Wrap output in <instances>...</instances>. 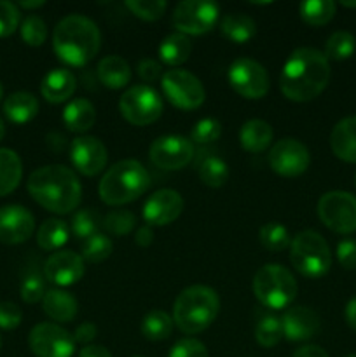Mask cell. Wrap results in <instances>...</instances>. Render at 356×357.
I'll use <instances>...</instances> for the list:
<instances>
[{
	"label": "cell",
	"mask_w": 356,
	"mask_h": 357,
	"mask_svg": "<svg viewBox=\"0 0 356 357\" xmlns=\"http://www.w3.org/2000/svg\"><path fill=\"white\" fill-rule=\"evenodd\" d=\"M330 82L327 56L313 47H299L283 65L279 87L288 100L304 103L320 96Z\"/></svg>",
	"instance_id": "6da1fadb"
},
{
	"label": "cell",
	"mask_w": 356,
	"mask_h": 357,
	"mask_svg": "<svg viewBox=\"0 0 356 357\" xmlns=\"http://www.w3.org/2000/svg\"><path fill=\"white\" fill-rule=\"evenodd\" d=\"M27 187L37 204L58 215H66L77 209L82 199L79 178L72 169L59 164L35 169L28 178Z\"/></svg>",
	"instance_id": "7a4b0ae2"
},
{
	"label": "cell",
	"mask_w": 356,
	"mask_h": 357,
	"mask_svg": "<svg viewBox=\"0 0 356 357\" xmlns=\"http://www.w3.org/2000/svg\"><path fill=\"white\" fill-rule=\"evenodd\" d=\"M101 33L98 24L82 14L65 16L54 28L52 47L56 56L70 66H84L98 54Z\"/></svg>",
	"instance_id": "3957f363"
},
{
	"label": "cell",
	"mask_w": 356,
	"mask_h": 357,
	"mask_svg": "<svg viewBox=\"0 0 356 357\" xmlns=\"http://www.w3.org/2000/svg\"><path fill=\"white\" fill-rule=\"evenodd\" d=\"M220 312V298L209 286L185 288L173 305V323L185 335H195L213 324Z\"/></svg>",
	"instance_id": "277c9868"
},
{
	"label": "cell",
	"mask_w": 356,
	"mask_h": 357,
	"mask_svg": "<svg viewBox=\"0 0 356 357\" xmlns=\"http://www.w3.org/2000/svg\"><path fill=\"white\" fill-rule=\"evenodd\" d=\"M150 187V176L138 160L126 159L108 167L98 185V192L105 204L122 206L136 201Z\"/></svg>",
	"instance_id": "5b68a950"
},
{
	"label": "cell",
	"mask_w": 356,
	"mask_h": 357,
	"mask_svg": "<svg viewBox=\"0 0 356 357\" xmlns=\"http://www.w3.org/2000/svg\"><path fill=\"white\" fill-rule=\"evenodd\" d=\"M290 261L300 275L307 279H320L330 271L332 253L323 236L314 230H304L292 237Z\"/></svg>",
	"instance_id": "8992f818"
},
{
	"label": "cell",
	"mask_w": 356,
	"mask_h": 357,
	"mask_svg": "<svg viewBox=\"0 0 356 357\" xmlns=\"http://www.w3.org/2000/svg\"><path fill=\"white\" fill-rule=\"evenodd\" d=\"M295 278L286 267L267 264L257 271L253 278V293L262 305L269 309H285L297 296Z\"/></svg>",
	"instance_id": "52a82bcc"
},
{
	"label": "cell",
	"mask_w": 356,
	"mask_h": 357,
	"mask_svg": "<svg viewBox=\"0 0 356 357\" xmlns=\"http://www.w3.org/2000/svg\"><path fill=\"white\" fill-rule=\"evenodd\" d=\"M121 115L133 126H149L163 114V98L154 87L138 84L126 91L119 100Z\"/></svg>",
	"instance_id": "ba28073f"
},
{
	"label": "cell",
	"mask_w": 356,
	"mask_h": 357,
	"mask_svg": "<svg viewBox=\"0 0 356 357\" xmlns=\"http://www.w3.org/2000/svg\"><path fill=\"white\" fill-rule=\"evenodd\" d=\"M318 216L327 229L337 234L356 230V197L349 192L334 190L318 201Z\"/></svg>",
	"instance_id": "9c48e42d"
},
{
	"label": "cell",
	"mask_w": 356,
	"mask_h": 357,
	"mask_svg": "<svg viewBox=\"0 0 356 357\" xmlns=\"http://www.w3.org/2000/svg\"><path fill=\"white\" fill-rule=\"evenodd\" d=\"M163 91L168 101L180 110H194L206 100V91L201 80L181 68L168 70L163 75Z\"/></svg>",
	"instance_id": "30bf717a"
},
{
	"label": "cell",
	"mask_w": 356,
	"mask_h": 357,
	"mask_svg": "<svg viewBox=\"0 0 356 357\" xmlns=\"http://www.w3.org/2000/svg\"><path fill=\"white\" fill-rule=\"evenodd\" d=\"M220 17V7L209 0H184L173 10V24L184 35H202Z\"/></svg>",
	"instance_id": "8fae6325"
},
{
	"label": "cell",
	"mask_w": 356,
	"mask_h": 357,
	"mask_svg": "<svg viewBox=\"0 0 356 357\" xmlns=\"http://www.w3.org/2000/svg\"><path fill=\"white\" fill-rule=\"evenodd\" d=\"M229 84L239 96L258 100L269 91L267 70L250 58H239L229 66Z\"/></svg>",
	"instance_id": "7c38bea8"
},
{
	"label": "cell",
	"mask_w": 356,
	"mask_h": 357,
	"mask_svg": "<svg viewBox=\"0 0 356 357\" xmlns=\"http://www.w3.org/2000/svg\"><path fill=\"white\" fill-rule=\"evenodd\" d=\"M28 344L37 357H72L75 351L72 335L52 323H40L31 328Z\"/></svg>",
	"instance_id": "4fadbf2b"
},
{
	"label": "cell",
	"mask_w": 356,
	"mask_h": 357,
	"mask_svg": "<svg viewBox=\"0 0 356 357\" xmlns=\"http://www.w3.org/2000/svg\"><path fill=\"white\" fill-rule=\"evenodd\" d=\"M150 162L166 171L181 169L194 157V145L180 135H168L154 139L149 149Z\"/></svg>",
	"instance_id": "5bb4252c"
},
{
	"label": "cell",
	"mask_w": 356,
	"mask_h": 357,
	"mask_svg": "<svg viewBox=\"0 0 356 357\" xmlns=\"http://www.w3.org/2000/svg\"><path fill=\"white\" fill-rule=\"evenodd\" d=\"M309 162V150L302 142L295 138L279 139L269 152L271 169L286 178H295L306 173Z\"/></svg>",
	"instance_id": "9a60e30c"
},
{
	"label": "cell",
	"mask_w": 356,
	"mask_h": 357,
	"mask_svg": "<svg viewBox=\"0 0 356 357\" xmlns=\"http://www.w3.org/2000/svg\"><path fill=\"white\" fill-rule=\"evenodd\" d=\"M70 159L80 174L96 176L107 166L108 152L103 143L94 136H80L72 142Z\"/></svg>",
	"instance_id": "2e32d148"
},
{
	"label": "cell",
	"mask_w": 356,
	"mask_h": 357,
	"mask_svg": "<svg viewBox=\"0 0 356 357\" xmlns=\"http://www.w3.org/2000/svg\"><path fill=\"white\" fill-rule=\"evenodd\" d=\"M184 211V199L177 190L163 188L147 199L143 206V218L154 227H163L173 223Z\"/></svg>",
	"instance_id": "e0dca14e"
},
{
	"label": "cell",
	"mask_w": 356,
	"mask_h": 357,
	"mask_svg": "<svg viewBox=\"0 0 356 357\" xmlns=\"http://www.w3.org/2000/svg\"><path fill=\"white\" fill-rule=\"evenodd\" d=\"M35 218L27 208L9 204L0 208V243L21 244L31 237Z\"/></svg>",
	"instance_id": "ac0fdd59"
},
{
	"label": "cell",
	"mask_w": 356,
	"mask_h": 357,
	"mask_svg": "<svg viewBox=\"0 0 356 357\" xmlns=\"http://www.w3.org/2000/svg\"><path fill=\"white\" fill-rule=\"evenodd\" d=\"M44 275L56 286H72L84 275V260L75 251H56L45 260Z\"/></svg>",
	"instance_id": "d6986e66"
},
{
	"label": "cell",
	"mask_w": 356,
	"mask_h": 357,
	"mask_svg": "<svg viewBox=\"0 0 356 357\" xmlns=\"http://www.w3.org/2000/svg\"><path fill=\"white\" fill-rule=\"evenodd\" d=\"M283 335L290 342H306L316 337L321 323L320 316L309 307H290L281 317Z\"/></svg>",
	"instance_id": "ffe728a7"
},
{
	"label": "cell",
	"mask_w": 356,
	"mask_h": 357,
	"mask_svg": "<svg viewBox=\"0 0 356 357\" xmlns=\"http://www.w3.org/2000/svg\"><path fill=\"white\" fill-rule=\"evenodd\" d=\"M77 89V79L70 70L54 68L42 79L40 93L49 103H63L70 100Z\"/></svg>",
	"instance_id": "44dd1931"
},
{
	"label": "cell",
	"mask_w": 356,
	"mask_h": 357,
	"mask_svg": "<svg viewBox=\"0 0 356 357\" xmlns=\"http://www.w3.org/2000/svg\"><path fill=\"white\" fill-rule=\"evenodd\" d=\"M330 146L335 157L356 164V117H346L335 124L330 135Z\"/></svg>",
	"instance_id": "7402d4cb"
},
{
	"label": "cell",
	"mask_w": 356,
	"mask_h": 357,
	"mask_svg": "<svg viewBox=\"0 0 356 357\" xmlns=\"http://www.w3.org/2000/svg\"><path fill=\"white\" fill-rule=\"evenodd\" d=\"M63 122L72 132H86L96 122V108L86 98H75L63 110Z\"/></svg>",
	"instance_id": "603a6c76"
},
{
	"label": "cell",
	"mask_w": 356,
	"mask_h": 357,
	"mask_svg": "<svg viewBox=\"0 0 356 357\" xmlns=\"http://www.w3.org/2000/svg\"><path fill=\"white\" fill-rule=\"evenodd\" d=\"M96 73L100 82L108 89H122L131 80V68H129L128 61L117 54L105 56L98 63Z\"/></svg>",
	"instance_id": "cb8c5ba5"
},
{
	"label": "cell",
	"mask_w": 356,
	"mask_h": 357,
	"mask_svg": "<svg viewBox=\"0 0 356 357\" xmlns=\"http://www.w3.org/2000/svg\"><path fill=\"white\" fill-rule=\"evenodd\" d=\"M42 307H44V312L58 323H70L75 319L77 310H79L77 300L63 289H49L42 300Z\"/></svg>",
	"instance_id": "d4e9b609"
},
{
	"label": "cell",
	"mask_w": 356,
	"mask_h": 357,
	"mask_svg": "<svg viewBox=\"0 0 356 357\" xmlns=\"http://www.w3.org/2000/svg\"><path fill=\"white\" fill-rule=\"evenodd\" d=\"M3 114L14 124H27L38 114V100L31 93L17 91L6 98Z\"/></svg>",
	"instance_id": "484cf974"
},
{
	"label": "cell",
	"mask_w": 356,
	"mask_h": 357,
	"mask_svg": "<svg viewBox=\"0 0 356 357\" xmlns=\"http://www.w3.org/2000/svg\"><path fill=\"white\" fill-rule=\"evenodd\" d=\"M272 128L269 122L262 121V119H251V121L244 122L243 128L239 131V142L246 152L258 153L264 152L272 142Z\"/></svg>",
	"instance_id": "4316f807"
},
{
	"label": "cell",
	"mask_w": 356,
	"mask_h": 357,
	"mask_svg": "<svg viewBox=\"0 0 356 357\" xmlns=\"http://www.w3.org/2000/svg\"><path fill=\"white\" fill-rule=\"evenodd\" d=\"M220 31L223 37L229 38L230 42L236 44H244L251 40L257 33V24L248 14L243 13H230L220 20Z\"/></svg>",
	"instance_id": "83f0119b"
},
{
	"label": "cell",
	"mask_w": 356,
	"mask_h": 357,
	"mask_svg": "<svg viewBox=\"0 0 356 357\" xmlns=\"http://www.w3.org/2000/svg\"><path fill=\"white\" fill-rule=\"evenodd\" d=\"M21 176L23 164L20 155L10 149H0V197L16 190Z\"/></svg>",
	"instance_id": "f1b7e54d"
},
{
	"label": "cell",
	"mask_w": 356,
	"mask_h": 357,
	"mask_svg": "<svg viewBox=\"0 0 356 357\" xmlns=\"http://www.w3.org/2000/svg\"><path fill=\"white\" fill-rule=\"evenodd\" d=\"M192 52V42L187 35L175 31L166 38H163L159 45V58L161 61L170 66H178L188 59Z\"/></svg>",
	"instance_id": "f546056e"
},
{
	"label": "cell",
	"mask_w": 356,
	"mask_h": 357,
	"mask_svg": "<svg viewBox=\"0 0 356 357\" xmlns=\"http://www.w3.org/2000/svg\"><path fill=\"white\" fill-rule=\"evenodd\" d=\"M68 241V227L61 220H45L37 232V244L44 251H56Z\"/></svg>",
	"instance_id": "4dcf8cb0"
},
{
	"label": "cell",
	"mask_w": 356,
	"mask_h": 357,
	"mask_svg": "<svg viewBox=\"0 0 356 357\" xmlns=\"http://www.w3.org/2000/svg\"><path fill=\"white\" fill-rule=\"evenodd\" d=\"M173 317L164 310H152L142 321V335L150 342L166 340L173 333Z\"/></svg>",
	"instance_id": "1f68e13d"
},
{
	"label": "cell",
	"mask_w": 356,
	"mask_h": 357,
	"mask_svg": "<svg viewBox=\"0 0 356 357\" xmlns=\"http://www.w3.org/2000/svg\"><path fill=\"white\" fill-rule=\"evenodd\" d=\"M299 13L307 24L323 26L335 16V2L332 0H306L299 6Z\"/></svg>",
	"instance_id": "d6a6232c"
},
{
	"label": "cell",
	"mask_w": 356,
	"mask_h": 357,
	"mask_svg": "<svg viewBox=\"0 0 356 357\" xmlns=\"http://www.w3.org/2000/svg\"><path fill=\"white\" fill-rule=\"evenodd\" d=\"M199 178L206 187L220 188L229 180V166L220 157H206L199 164Z\"/></svg>",
	"instance_id": "836d02e7"
},
{
	"label": "cell",
	"mask_w": 356,
	"mask_h": 357,
	"mask_svg": "<svg viewBox=\"0 0 356 357\" xmlns=\"http://www.w3.org/2000/svg\"><path fill=\"white\" fill-rule=\"evenodd\" d=\"M356 51V38L355 35L349 31H335L328 37L327 45H325V56L327 59H335V61H342L355 54Z\"/></svg>",
	"instance_id": "e575fe53"
},
{
	"label": "cell",
	"mask_w": 356,
	"mask_h": 357,
	"mask_svg": "<svg viewBox=\"0 0 356 357\" xmlns=\"http://www.w3.org/2000/svg\"><path fill=\"white\" fill-rule=\"evenodd\" d=\"M258 239L262 246L269 251H283L292 244L288 229L278 222H269L258 230Z\"/></svg>",
	"instance_id": "d590c367"
},
{
	"label": "cell",
	"mask_w": 356,
	"mask_h": 357,
	"mask_svg": "<svg viewBox=\"0 0 356 357\" xmlns=\"http://www.w3.org/2000/svg\"><path fill=\"white\" fill-rule=\"evenodd\" d=\"M283 335V324L281 317L276 316H264L258 319L257 328H255V338H257V344L262 345L265 349H271L274 345H278L281 342Z\"/></svg>",
	"instance_id": "8d00e7d4"
},
{
	"label": "cell",
	"mask_w": 356,
	"mask_h": 357,
	"mask_svg": "<svg viewBox=\"0 0 356 357\" xmlns=\"http://www.w3.org/2000/svg\"><path fill=\"white\" fill-rule=\"evenodd\" d=\"M112 250H114V244H112L110 237L103 232H98L84 241L82 260L89 261V264H101L110 257Z\"/></svg>",
	"instance_id": "74e56055"
},
{
	"label": "cell",
	"mask_w": 356,
	"mask_h": 357,
	"mask_svg": "<svg viewBox=\"0 0 356 357\" xmlns=\"http://www.w3.org/2000/svg\"><path fill=\"white\" fill-rule=\"evenodd\" d=\"M101 222H103V218H101L98 211H94V209H80V211H77L72 218L73 236L86 241L87 237L98 234Z\"/></svg>",
	"instance_id": "f35d334b"
},
{
	"label": "cell",
	"mask_w": 356,
	"mask_h": 357,
	"mask_svg": "<svg viewBox=\"0 0 356 357\" xmlns=\"http://www.w3.org/2000/svg\"><path fill=\"white\" fill-rule=\"evenodd\" d=\"M136 225V218L128 209H115L110 211L101 222V227L107 230L110 236H128Z\"/></svg>",
	"instance_id": "ab89813d"
},
{
	"label": "cell",
	"mask_w": 356,
	"mask_h": 357,
	"mask_svg": "<svg viewBox=\"0 0 356 357\" xmlns=\"http://www.w3.org/2000/svg\"><path fill=\"white\" fill-rule=\"evenodd\" d=\"M20 33L24 44L31 45V47H38V45H42L47 40V24H45V21L40 16L30 14L21 23Z\"/></svg>",
	"instance_id": "60d3db41"
},
{
	"label": "cell",
	"mask_w": 356,
	"mask_h": 357,
	"mask_svg": "<svg viewBox=\"0 0 356 357\" xmlns=\"http://www.w3.org/2000/svg\"><path fill=\"white\" fill-rule=\"evenodd\" d=\"M126 7L143 21H157L166 13L164 0H128Z\"/></svg>",
	"instance_id": "b9f144b4"
},
{
	"label": "cell",
	"mask_w": 356,
	"mask_h": 357,
	"mask_svg": "<svg viewBox=\"0 0 356 357\" xmlns=\"http://www.w3.org/2000/svg\"><path fill=\"white\" fill-rule=\"evenodd\" d=\"M20 293H21V298L23 302L27 303H37L40 300H44L45 296V282L44 278L37 272H30L23 278L20 286Z\"/></svg>",
	"instance_id": "7bdbcfd3"
},
{
	"label": "cell",
	"mask_w": 356,
	"mask_h": 357,
	"mask_svg": "<svg viewBox=\"0 0 356 357\" xmlns=\"http://www.w3.org/2000/svg\"><path fill=\"white\" fill-rule=\"evenodd\" d=\"M220 135H222V124H220V121L206 117L201 119V121L194 126V129H192L191 132V139L192 142L205 145V143H212L215 142V139H218Z\"/></svg>",
	"instance_id": "ee69618b"
},
{
	"label": "cell",
	"mask_w": 356,
	"mask_h": 357,
	"mask_svg": "<svg viewBox=\"0 0 356 357\" xmlns=\"http://www.w3.org/2000/svg\"><path fill=\"white\" fill-rule=\"evenodd\" d=\"M21 21L20 9L16 3L0 0V37H9L17 30Z\"/></svg>",
	"instance_id": "f6af8a7d"
},
{
	"label": "cell",
	"mask_w": 356,
	"mask_h": 357,
	"mask_svg": "<svg viewBox=\"0 0 356 357\" xmlns=\"http://www.w3.org/2000/svg\"><path fill=\"white\" fill-rule=\"evenodd\" d=\"M168 357H208V351L195 338H184L173 345Z\"/></svg>",
	"instance_id": "bcb514c9"
},
{
	"label": "cell",
	"mask_w": 356,
	"mask_h": 357,
	"mask_svg": "<svg viewBox=\"0 0 356 357\" xmlns=\"http://www.w3.org/2000/svg\"><path fill=\"white\" fill-rule=\"evenodd\" d=\"M21 319H23V312H21V309L16 303H0V328L2 330H14V328L20 326Z\"/></svg>",
	"instance_id": "7dc6e473"
},
{
	"label": "cell",
	"mask_w": 356,
	"mask_h": 357,
	"mask_svg": "<svg viewBox=\"0 0 356 357\" xmlns=\"http://www.w3.org/2000/svg\"><path fill=\"white\" fill-rule=\"evenodd\" d=\"M337 260L348 271L356 268V241L344 239L337 244Z\"/></svg>",
	"instance_id": "c3c4849f"
},
{
	"label": "cell",
	"mask_w": 356,
	"mask_h": 357,
	"mask_svg": "<svg viewBox=\"0 0 356 357\" xmlns=\"http://www.w3.org/2000/svg\"><path fill=\"white\" fill-rule=\"evenodd\" d=\"M138 75L143 82H156L163 75V66L152 58H145L138 63Z\"/></svg>",
	"instance_id": "681fc988"
},
{
	"label": "cell",
	"mask_w": 356,
	"mask_h": 357,
	"mask_svg": "<svg viewBox=\"0 0 356 357\" xmlns=\"http://www.w3.org/2000/svg\"><path fill=\"white\" fill-rule=\"evenodd\" d=\"M98 328L93 323H82L80 326H77L75 333H73V340L79 342V344H89L96 338Z\"/></svg>",
	"instance_id": "f907efd6"
},
{
	"label": "cell",
	"mask_w": 356,
	"mask_h": 357,
	"mask_svg": "<svg viewBox=\"0 0 356 357\" xmlns=\"http://www.w3.org/2000/svg\"><path fill=\"white\" fill-rule=\"evenodd\" d=\"M152 241H154V232H152V229H150L149 225H143V227H140L138 230H136L135 243L138 244V246L147 248V246H150V244H152Z\"/></svg>",
	"instance_id": "816d5d0a"
},
{
	"label": "cell",
	"mask_w": 356,
	"mask_h": 357,
	"mask_svg": "<svg viewBox=\"0 0 356 357\" xmlns=\"http://www.w3.org/2000/svg\"><path fill=\"white\" fill-rule=\"evenodd\" d=\"M293 357H328V354L318 345H304V347L297 349Z\"/></svg>",
	"instance_id": "f5cc1de1"
},
{
	"label": "cell",
	"mask_w": 356,
	"mask_h": 357,
	"mask_svg": "<svg viewBox=\"0 0 356 357\" xmlns=\"http://www.w3.org/2000/svg\"><path fill=\"white\" fill-rule=\"evenodd\" d=\"M79 357H112L108 349L101 347V345H86V347L80 351Z\"/></svg>",
	"instance_id": "db71d44e"
},
{
	"label": "cell",
	"mask_w": 356,
	"mask_h": 357,
	"mask_svg": "<svg viewBox=\"0 0 356 357\" xmlns=\"http://www.w3.org/2000/svg\"><path fill=\"white\" fill-rule=\"evenodd\" d=\"M344 316H346V323L349 324V328L356 330V296L348 302V305H346V310H344Z\"/></svg>",
	"instance_id": "11a10c76"
},
{
	"label": "cell",
	"mask_w": 356,
	"mask_h": 357,
	"mask_svg": "<svg viewBox=\"0 0 356 357\" xmlns=\"http://www.w3.org/2000/svg\"><path fill=\"white\" fill-rule=\"evenodd\" d=\"M44 0H34V2H28V0H21L17 3V7H23V9H38V7L44 6Z\"/></svg>",
	"instance_id": "9f6ffc18"
},
{
	"label": "cell",
	"mask_w": 356,
	"mask_h": 357,
	"mask_svg": "<svg viewBox=\"0 0 356 357\" xmlns=\"http://www.w3.org/2000/svg\"><path fill=\"white\" fill-rule=\"evenodd\" d=\"M3 135H6V124H3V121L0 119V139L3 138Z\"/></svg>",
	"instance_id": "6f0895ef"
},
{
	"label": "cell",
	"mask_w": 356,
	"mask_h": 357,
	"mask_svg": "<svg viewBox=\"0 0 356 357\" xmlns=\"http://www.w3.org/2000/svg\"><path fill=\"white\" fill-rule=\"evenodd\" d=\"M342 6L344 7H356V2H348V0H342Z\"/></svg>",
	"instance_id": "680465c9"
},
{
	"label": "cell",
	"mask_w": 356,
	"mask_h": 357,
	"mask_svg": "<svg viewBox=\"0 0 356 357\" xmlns=\"http://www.w3.org/2000/svg\"><path fill=\"white\" fill-rule=\"evenodd\" d=\"M2 93H3V89H2V84H0V98H2Z\"/></svg>",
	"instance_id": "91938a15"
},
{
	"label": "cell",
	"mask_w": 356,
	"mask_h": 357,
	"mask_svg": "<svg viewBox=\"0 0 356 357\" xmlns=\"http://www.w3.org/2000/svg\"><path fill=\"white\" fill-rule=\"evenodd\" d=\"M0 349H2V337H0Z\"/></svg>",
	"instance_id": "94428289"
},
{
	"label": "cell",
	"mask_w": 356,
	"mask_h": 357,
	"mask_svg": "<svg viewBox=\"0 0 356 357\" xmlns=\"http://www.w3.org/2000/svg\"><path fill=\"white\" fill-rule=\"evenodd\" d=\"M346 357H356V354H351V356H346Z\"/></svg>",
	"instance_id": "6125c7cd"
},
{
	"label": "cell",
	"mask_w": 356,
	"mask_h": 357,
	"mask_svg": "<svg viewBox=\"0 0 356 357\" xmlns=\"http://www.w3.org/2000/svg\"><path fill=\"white\" fill-rule=\"evenodd\" d=\"M133 357H143V356H133Z\"/></svg>",
	"instance_id": "be15d7a7"
}]
</instances>
